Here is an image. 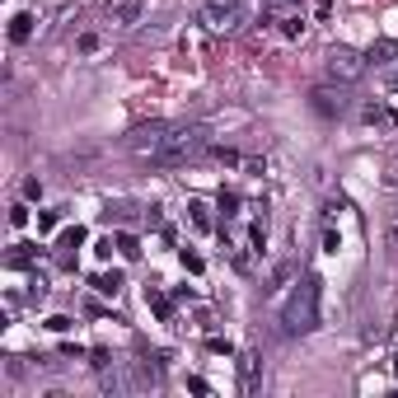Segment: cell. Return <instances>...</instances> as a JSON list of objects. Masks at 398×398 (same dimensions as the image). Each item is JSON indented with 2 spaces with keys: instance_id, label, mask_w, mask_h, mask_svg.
Returning <instances> with one entry per match:
<instances>
[{
  "instance_id": "20",
  "label": "cell",
  "mask_w": 398,
  "mask_h": 398,
  "mask_svg": "<svg viewBox=\"0 0 398 398\" xmlns=\"http://www.w3.org/2000/svg\"><path fill=\"white\" fill-rule=\"evenodd\" d=\"M206 347H211L215 356H230V352H234V347H230V342H225V337H211V342H206Z\"/></svg>"
},
{
  "instance_id": "9",
  "label": "cell",
  "mask_w": 398,
  "mask_h": 398,
  "mask_svg": "<svg viewBox=\"0 0 398 398\" xmlns=\"http://www.w3.org/2000/svg\"><path fill=\"white\" fill-rule=\"evenodd\" d=\"M145 305L155 309V319H159V323H169V319H173V300H169L164 291H145Z\"/></svg>"
},
{
  "instance_id": "6",
  "label": "cell",
  "mask_w": 398,
  "mask_h": 398,
  "mask_svg": "<svg viewBox=\"0 0 398 398\" xmlns=\"http://www.w3.org/2000/svg\"><path fill=\"white\" fill-rule=\"evenodd\" d=\"M80 244H85V230H80V225H71V230H62V239H57V248H62V262H66V267L76 262L71 253H76Z\"/></svg>"
},
{
  "instance_id": "28",
  "label": "cell",
  "mask_w": 398,
  "mask_h": 398,
  "mask_svg": "<svg viewBox=\"0 0 398 398\" xmlns=\"http://www.w3.org/2000/svg\"><path fill=\"white\" fill-rule=\"evenodd\" d=\"M394 375H398V356H394Z\"/></svg>"
},
{
  "instance_id": "1",
  "label": "cell",
  "mask_w": 398,
  "mask_h": 398,
  "mask_svg": "<svg viewBox=\"0 0 398 398\" xmlns=\"http://www.w3.org/2000/svg\"><path fill=\"white\" fill-rule=\"evenodd\" d=\"M206 145H211V132L197 122H183V127H159L150 136V159L155 164H187V159H197V155H206Z\"/></svg>"
},
{
  "instance_id": "4",
  "label": "cell",
  "mask_w": 398,
  "mask_h": 398,
  "mask_svg": "<svg viewBox=\"0 0 398 398\" xmlns=\"http://www.w3.org/2000/svg\"><path fill=\"white\" fill-rule=\"evenodd\" d=\"M239 19H244V5H239V0H206V5H201V24L211 33H230Z\"/></svg>"
},
{
  "instance_id": "24",
  "label": "cell",
  "mask_w": 398,
  "mask_h": 398,
  "mask_svg": "<svg viewBox=\"0 0 398 398\" xmlns=\"http://www.w3.org/2000/svg\"><path fill=\"white\" fill-rule=\"evenodd\" d=\"M187 389H192V394H211V384L201 380V375H192V380H187Z\"/></svg>"
},
{
  "instance_id": "17",
  "label": "cell",
  "mask_w": 398,
  "mask_h": 398,
  "mask_svg": "<svg viewBox=\"0 0 398 398\" xmlns=\"http://www.w3.org/2000/svg\"><path fill=\"white\" fill-rule=\"evenodd\" d=\"M57 230V211H38V234H52Z\"/></svg>"
},
{
  "instance_id": "21",
  "label": "cell",
  "mask_w": 398,
  "mask_h": 398,
  "mask_svg": "<svg viewBox=\"0 0 398 398\" xmlns=\"http://www.w3.org/2000/svg\"><path fill=\"white\" fill-rule=\"evenodd\" d=\"M47 328H52V333H66V328H71V319H66V314H52V319H47Z\"/></svg>"
},
{
  "instance_id": "12",
  "label": "cell",
  "mask_w": 398,
  "mask_h": 398,
  "mask_svg": "<svg viewBox=\"0 0 398 398\" xmlns=\"http://www.w3.org/2000/svg\"><path fill=\"white\" fill-rule=\"evenodd\" d=\"M94 291L99 295H118L122 291V272H99L94 276Z\"/></svg>"
},
{
  "instance_id": "27",
  "label": "cell",
  "mask_w": 398,
  "mask_h": 398,
  "mask_svg": "<svg viewBox=\"0 0 398 398\" xmlns=\"http://www.w3.org/2000/svg\"><path fill=\"white\" fill-rule=\"evenodd\" d=\"M267 5H291V0H267Z\"/></svg>"
},
{
  "instance_id": "8",
  "label": "cell",
  "mask_w": 398,
  "mask_h": 398,
  "mask_svg": "<svg viewBox=\"0 0 398 398\" xmlns=\"http://www.w3.org/2000/svg\"><path fill=\"white\" fill-rule=\"evenodd\" d=\"M187 220H192V225H197L201 234H206V230H215V220H211V206H206V201H197V197L187 201Z\"/></svg>"
},
{
  "instance_id": "26",
  "label": "cell",
  "mask_w": 398,
  "mask_h": 398,
  "mask_svg": "<svg viewBox=\"0 0 398 398\" xmlns=\"http://www.w3.org/2000/svg\"><path fill=\"white\" fill-rule=\"evenodd\" d=\"M389 90H398V76H389Z\"/></svg>"
},
{
  "instance_id": "18",
  "label": "cell",
  "mask_w": 398,
  "mask_h": 398,
  "mask_svg": "<svg viewBox=\"0 0 398 398\" xmlns=\"http://www.w3.org/2000/svg\"><path fill=\"white\" fill-rule=\"evenodd\" d=\"M300 29H305V19H281V33H286V38H300Z\"/></svg>"
},
{
  "instance_id": "7",
  "label": "cell",
  "mask_w": 398,
  "mask_h": 398,
  "mask_svg": "<svg viewBox=\"0 0 398 398\" xmlns=\"http://www.w3.org/2000/svg\"><path fill=\"white\" fill-rule=\"evenodd\" d=\"M366 62H398V38H375Z\"/></svg>"
},
{
  "instance_id": "22",
  "label": "cell",
  "mask_w": 398,
  "mask_h": 398,
  "mask_svg": "<svg viewBox=\"0 0 398 398\" xmlns=\"http://www.w3.org/2000/svg\"><path fill=\"white\" fill-rule=\"evenodd\" d=\"M24 197L38 201V197H43V183H38V178H29V183H24Z\"/></svg>"
},
{
  "instance_id": "11",
  "label": "cell",
  "mask_w": 398,
  "mask_h": 398,
  "mask_svg": "<svg viewBox=\"0 0 398 398\" xmlns=\"http://www.w3.org/2000/svg\"><path fill=\"white\" fill-rule=\"evenodd\" d=\"M239 370H244V394H253V389H258V356L244 352L239 356Z\"/></svg>"
},
{
  "instance_id": "19",
  "label": "cell",
  "mask_w": 398,
  "mask_h": 398,
  "mask_svg": "<svg viewBox=\"0 0 398 398\" xmlns=\"http://www.w3.org/2000/svg\"><path fill=\"white\" fill-rule=\"evenodd\" d=\"M10 225L24 230V225H29V206H15V211H10Z\"/></svg>"
},
{
  "instance_id": "25",
  "label": "cell",
  "mask_w": 398,
  "mask_h": 398,
  "mask_svg": "<svg viewBox=\"0 0 398 398\" xmlns=\"http://www.w3.org/2000/svg\"><path fill=\"white\" fill-rule=\"evenodd\" d=\"M323 248H328V253H337V248H342V239H337V230H328V234H323Z\"/></svg>"
},
{
  "instance_id": "14",
  "label": "cell",
  "mask_w": 398,
  "mask_h": 398,
  "mask_svg": "<svg viewBox=\"0 0 398 398\" xmlns=\"http://www.w3.org/2000/svg\"><path fill=\"white\" fill-rule=\"evenodd\" d=\"M5 267H33V248L29 244H15V248H10V258H5Z\"/></svg>"
},
{
  "instance_id": "16",
  "label": "cell",
  "mask_w": 398,
  "mask_h": 398,
  "mask_svg": "<svg viewBox=\"0 0 398 398\" xmlns=\"http://www.w3.org/2000/svg\"><path fill=\"white\" fill-rule=\"evenodd\" d=\"M220 211H225V220H230V215L239 211V192H220Z\"/></svg>"
},
{
  "instance_id": "13",
  "label": "cell",
  "mask_w": 398,
  "mask_h": 398,
  "mask_svg": "<svg viewBox=\"0 0 398 398\" xmlns=\"http://www.w3.org/2000/svg\"><path fill=\"white\" fill-rule=\"evenodd\" d=\"M33 33V15H15L10 19V43H29Z\"/></svg>"
},
{
  "instance_id": "23",
  "label": "cell",
  "mask_w": 398,
  "mask_h": 398,
  "mask_svg": "<svg viewBox=\"0 0 398 398\" xmlns=\"http://www.w3.org/2000/svg\"><path fill=\"white\" fill-rule=\"evenodd\" d=\"M183 267H187V272H201V267H206V262H201L197 253H187V248H183Z\"/></svg>"
},
{
  "instance_id": "3",
  "label": "cell",
  "mask_w": 398,
  "mask_h": 398,
  "mask_svg": "<svg viewBox=\"0 0 398 398\" xmlns=\"http://www.w3.org/2000/svg\"><path fill=\"white\" fill-rule=\"evenodd\" d=\"M323 76L333 80V85H356V80L366 76V57L352 52V47H333L323 57Z\"/></svg>"
},
{
  "instance_id": "5",
  "label": "cell",
  "mask_w": 398,
  "mask_h": 398,
  "mask_svg": "<svg viewBox=\"0 0 398 398\" xmlns=\"http://www.w3.org/2000/svg\"><path fill=\"white\" fill-rule=\"evenodd\" d=\"M309 99H314V108H319L323 118H342V113H347V99H342L337 90H314Z\"/></svg>"
},
{
  "instance_id": "2",
  "label": "cell",
  "mask_w": 398,
  "mask_h": 398,
  "mask_svg": "<svg viewBox=\"0 0 398 398\" xmlns=\"http://www.w3.org/2000/svg\"><path fill=\"white\" fill-rule=\"evenodd\" d=\"M319 295H323V281L314 272L305 281H295V291L286 295V305H281V333L286 337H305L319 328Z\"/></svg>"
},
{
  "instance_id": "15",
  "label": "cell",
  "mask_w": 398,
  "mask_h": 398,
  "mask_svg": "<svg viewBox=\"0 0 398 398\" xmlns=\"http://www.w3.org/2000/svg\"><path fill=\"white\" fill-rule=\"evenodd\" d=\"M118 253H122V258H141V244H136V234H118Z\"/></svg>"
},
{
  "instance_id": "10",
  "label": "cell",
  "mask_w": 398,
  "mask_h": 398,
  "mask_svg": "<svg viewBox=\"0 0 398 398\" xmlns=\"http://www.w3.org/2000/svg\"><path fill=\"white\" fill-rule=\"evenodd\" d=\"M361 118H366L370 127L380 122V127H389V132H398V118H394V113H389V108H384V104H370L366 113H361Z\"/></svg>"
}]
</instances>
